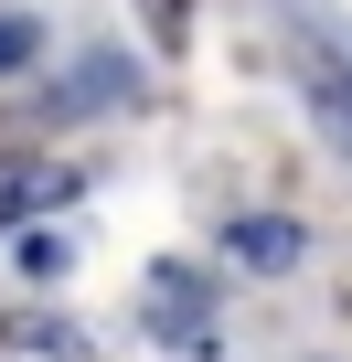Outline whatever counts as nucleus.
I'll return each instance as SVG.
<instances>
[{
  "mask_svg": "<svg viewBox=\"0 0 352 362\" xmlns=\"http://www.w3.org/2000/svg\"><path fill=\"white\" fill-rule=\"evenodd\" d=\"M320 117H331V139L352 149V86H320Z\"/></svg>",
  "mask_w": 352,
  "mask_h": 362,
  "instance_id": "obj_4",
  "label": "nucleus"
},
{
  "mask_svg": "<svg viewBox=\"0 0 352 362\" xmlns=\"http://www.w3.org/2000/svg\"><path fill=\"white\" fill-rule=\"evenodd\" d=\"M149 320H160V341H203V288L182 267H160L149 277Z\"/></svg>",
  "mask_w": 352,
  "mask_h": 362,
  "instance_id": "obj_1",
  "label": "nucleus"
},
{
  "mask_svg": "<svg viewBox=\"0 0 352 362\" xmlns=\"http://www.w3.org/2000/svg\"><path fill=\"white\" fill-rule=\"evenodd\" d=\"M11 64H33V22H22V11H0V75H11Z\"/></svg>",
  "mask_w": 352,
  "mask_h": 362,
  "instance_id": "obj_3",
  "label": "nucleus"
},
{
  "mask_svg": "<svg viewBox=\"0 0 352 362\" xmlns=\"http://www.w3.org/2000/svg\"><path fill=\"white\" fill-rule=\"evenodd\" d=\"M235 256L278 277V267H299V224H288V214H246V224H235Z\"/></svg>",
  "mask_w": 352,
  "mask_h": 362,
  "instance_id": "obj_2",
  "label": "nucleus"
}]
</instances>
